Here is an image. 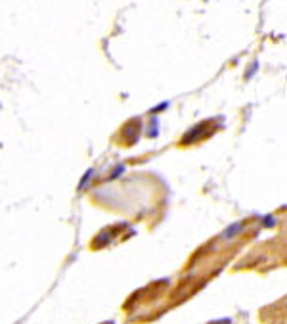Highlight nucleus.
I'll return each instance as SVG.
<instances>
[{
    "mask_svg": "<svg viewBox=\"0 0 287 324\" xmlns=\"http://www.w3.org/2000/svg\"><path fill=\"white\" fill-rule=\"evenodd\" d=\"M241 230H243V225H241V223H235V225H232L230 228H226V230H224L222 238H224V240H232V238L237 236Z\"/></svg>",
    "mask_w": 287,
    "mask_h": 324,
    "instance_id": "f257e3e1",
    "label": "nucleus"
},
{
    "mask_svg": "<svg viewBox=\"0 0 287 324\" xmlns=\"http://www.w3.org/2000/svg\"><path fill=\"white\" fill-rule=\"evenodd\" d=\"M213 324H230V318H220V320H217V322Z\"/></svg>",
    "mask_w": 287,
    "mask_h": 324,
    "instance_id": "f03ea898",
    "label": "nucleus"
}]
</instances>
